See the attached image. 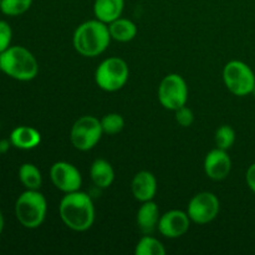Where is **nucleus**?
<instances>
[{
    "label": "nucleus",
    "instance_id": "nucleus-1",
    "mask_svg": "<svg viewBox=\"0 0 255 255\" xmlns=\"http://www.w3.org/2000/svg\"><path fill=\"white\" fill-rule=\"evenodd\" d=\"M62 223L74 232H86L95 222V204L91 197L82 191L65 193L59 206Z\"/></svg>",
    "mask_w": 255,
    "mask_h": 255
},
{
    "label": "nucleus",
    "instance_id": "nucleus-2",
    "mask_svg": "<svg viewBox=\"0 0 255 255\" xmlns=\"http://www.w3.org/2000/svg\"><path fill=\"white\" fill-rule=\"evenodd\" d=\"M111 40L109 25L95 17L76 27L72 36V44L81 56L96 57L106 51Z\"/></svg>",
    "mask_w": 255,
    "mask_h": 255
},
{
    "label": "nucleus",
    "instance_id": "nucleus-3",
    "mask_svg": "<svg viewBox=\"0 0 255 255\" xmlns=\"http://www.w3.org/2000/svg\"><path fill=\"white\" fill-rule=\"evenodd\" d=\"M0 65L4 74L17 81H31L39 72L36 57L19 45L7 47L0 54Z\"/></svg>",
    "mask_w": 255,
    "mask_h": 255
},
{
    "label": "nucleus",
    "instance_id": "nucleus-4",
    "mask_svg": "<svg viewBox=\"0 0 255 255\" xmlns=\"http://www.w3.org/2000/svg\"><path fill=\"white\" fill-rule=\"evenodd\" d=\"M47 213L46 198L39 189H26L15 203V216L27 229H36L44 223Z\"/></svg>",
    "mask_w": 255,
    "mask_h": 255
},
{
    "label": "nucleus",
    "instance_id": "nucleus-5",
    "mask_svg": "<svg viewBox=\"0 0 255 255\" xmlns=\"http://www.w3.org/2000/svg\"><path fill=\"white\" fill-rule=\"evenodd\" d=\"M129 67L121 57H107L95 71V82L106 92H116L127 84Z\"/></svg>",
    "mask_w": 255,
    "mask_h": 255
},
{
    "label": "nucleus",
    "instance_id": "nucleus-6",
    "mask_svg": "<svg viewBox=\"0 0 255 255\" xmlns=\"http://www.w3.org/2000/svg\"><path fill=\"white\" fill-rule=\"evenodd\" d=\"M222 76L227 89L236 96L243 97L253 92L255 75L246 62L232 60L224 66Z\"/></svg>",
    "mask_w": 255,
    "mask_h": 255
},
{
    "label": "nucleus",
    "instance_id": "nucleus-7",
    "mask_svg": "<svg viewBox=\"0 0 255 255\" xmlns=\"http://www.w3.org/2000/svg\"><path fill=\"white\" fill-rule=\"evenodd\" d=\"M102 131L101 121L95 116H82L75 121L70 131V141L72 146L82 152L94 148L101 139Z\"/></svg>",
    "mask_w": 255,
    "mask_h": 255
},
{
    "label": "nucleus",
    "instance_id": "nucleus-8",
    "mask_svg": "<svg viewBox=\"0 0 255 255\" xmlns=\"http://www.w3.org/2000/svg\"><path fill=\"white\" fill-rule=\"evenodd\" d=\"M158 101L164 109L176 111L188 101V86L181 75L168 74L158 86Z\"/></svg>",
    "mask_w": 255,
    "mask_h": 255
},
{
    "label": "nucleus",
    "instance_id": "nucleus-9",
    "mask_svg": "<svg viewBox=\"0 0 255 255\" xmlns=\"http://www.w3.org/2000/svg\"><path fill=\"white\" fill-rule=\"evenodd\" d=\"M221 202L212 192H201L192 197L187 207V213L193 223L208 224L218 217Z\"/></svg>",
    "mask_w": 255,
    "mask_h": 255
},
{
    "label": "nucleus",
    "instance_id": "nucleus-10",
    "mask_svg": "<svg viewBox=\"0 0 255 255\" xmlns=\"http://www.w3.org/2000/svg\"><path fill=\"white\" fill-rule=\"evenodd\" d=\"M50 178L55 188L64 193L79 191L82 186V176L74 164L65 161L55 162L50 168Z\"/></svg>",
    "mask_w": 255,
    "mask_h": 255
},
{
    "label": "nucleus",
    "instance_id": "nucleus-11",
    "mask_svg": "<svg viewBox=\"0 0 255 255\" xmlns=\"http://www.w3.org/2000/svg\"><path fill=\"white\" fill-rule=\"evenodd\" d=\"M191 222L187 212L181 211V209H171L162 214L157 229L166 238L177 239L188 232Z\"/></svg>",
    "mask_w": 255,
    "mask_h": 255
},
{
    "label": "nucleus",
    "instance_id": "nucleus-12",
    "mask_svg": "<svg viewBox=\"0 0 255 255\" xmlns=\"http://www.w3.org/2000/svg\"><path fill=\"white\" fill-rule=\"evenodd\" d=\"M203 168L207 177L213 181L226 179L232 169V159L228 152L218 147L209 151L204 158Z\"/></svg>",
    "mask_w": 255,
    "mask_h": 255
},
{
    "label": "nucleus",
    "instance_id": "nucleus-13",
    "mask_svg": "<svg viewBox=\"0 0 255 255\" xmlns=\"http://www.w3.org/2000/svg\"><path fill=\"white\" fill-rule=\"evenodd\" d=\"M131 191L134 199L141 203L153 201L157 193V179L149 171H139L131 182Z\"/></svg>",
    "mask_w": 255,
    "mask_h": 255
},
{
    "label": "nucleus",
    "instance_id": "nucleus-14",
    "mask_svg": "<svg viewBox=\"0 0 255 255\" xmlns=\"http://www.w3.org/2000/svg\"><path fill=\"white\" fill-rule=\"evenodd\" d=\"M159 218V208L153 201H147L141 203L138 211H137L136 221L139 231L143 234H151L154 232L158 226Z\"/></svg>",
    "mask_w": 255,
    "mask_h": 255
},
{
    "label": "nucleus",
    "instance_id": "nucleus-15",
    "mask_svg": "<svg viewBox=\"0 0 255 255\" xmlns=\"http://www.w3.org/2000/svg\"><path fill=\"white\" fill-rule=\"evenodd\" d=\"M11 146L19 149L36 148L41 143V133L36 128L30 126H17L10 133Z\"/></svg>",
    "mask_w": 255,
    "mask_h": 255
},
{
    "label": "nucleus",
    "instance_id": "nucleus-16",
    "mask_svg": "<svg viewBox=\"0 0 255 255\" xmlns=\"http://www.w3.org/2000/svg\"><path fill=\"white\" fill-rule=\"evenodd\" d=\"M124 7L125 0H95L94 14L97 20L109 25L121 17Z\"/></svg>",
    "mask_w": 255,
    "mask_h": 255
},
{
    "label": "nucleus",
    "instance_id": "nucleus-17",
    "mask_svg": "<svg viewBox=\"0 0 255 255\" xmlns=\"http://www.w3.org/2000/svg\"><path fill=\"white\" fill-rule=\"evenodd\" d=\"M90 177L97 188H109L115 181L114 167L109 161L104 158L95 159L90 167Z\"/></svg>",
    "mask_w": 255,
    "mask_h": 255
},
{
    "label": "nucleus",
    "instance_id": "nucleus-18",
    "mask_svg": "<svg viewBox=\"0 0 255 255\" xmlns=\"http://www.w3.org/2000/svg\"><path fill=\"white\" fill-rule=\"evenodd\" d=\"M109 30L112 39L120 42L131 41L137 35L136 24L126 17H119L115 21L110 22Z\"/></svg>",
    "mask_w": 255,
    "mask_h": 255
},
{
    "label": "nucleus",
    "instance_id": "nucleus-19",
    "mask_svg": "<svg viewBox=\"0 0 255 255\" xmlns=\"http://www.w3.org/2000/svg\"><path fill=\"white\" fill-rule=\"evenodd\" d=\"M19 179L26 189H39L42 184L41 172L32 163H24L20 166Z\"/></svg>",
    "mask_w": 255,
    "mask_h": 255
},
{
    "label": "nucleus",
    "instance_id": "nucleus-20",
    "mask_svg": "<svg viewBox=\"0 0 255 255\" xmlns=\"http://www.w3.org/2000/svg\"><path fill=\"white\" fill-rule=\"evenodd\" d=\"M136 255H164L166 248L161 241L152 237L151 234H144L134 247Z\"/></svg>",
    "mask_w": 255,
    "mask_h": 255
},
{
    "label": "nucleus",
    "instance_id": "nucleus-21",
    "mask_svg": "<svg viewBox=\"0 0 255 255\" xmlns=\"http://www.w3.org/2000/svg\"><path fill=\"white\" fill-rule=\"evenodd\" d=\"M100 121H101L104 133L110 134V136L120 133L125 127L124 117L120 114H116V112H111V114L105 115Z\"/></svg>",
    "mask_w": 255,
    "mask_h": 255
},
{
    "label": "nucleus",
    "instance_id": "nucleus-22",
    "mask_svg": "<svg viewBox=\"0 0 255 255\" xmlns=\"http://www.w3.org/2000/svg\"><path fill=\"white\" fill-rule=\"evenodd\" d=\"M32 0H1L0 10L9 16H17L30 9Z\"/></svg>",
    "mask_w": 255,
    "mask_h": 255
},
{
    "label": "nucleus",
    "instance_id": "nucleus-23",
    "mask_svg": "<svg viewBox=\"0 0 255 255\" xmlns=\"http://www.w3.org/2000/svg\"><path fill=\"white\" fill-rule=\"evenodd\" d=\"M214 141H216L218 148L228 151L229 148H232L234 142H236V131L231 126H228V125H223V126H221L216 131Z\"/></svg>",
    "mask_w": 255,
    "mask_h": 255
},
{
    "label": "nucleus",
    "instance_id": "nucleus-24",
    "mask_svg": "<svg viewBox=\"0 0 255 255\" xmlns=\"http://www.w3.org/2000/svg\"><path fill=\"white\" fill-rule=\"evenodd\" d=\"M12 37V30L4 20H0V54L10 47Z\"/></svg>",
    "mask_w": 255,
    "mask_h": 255
},
{
    "label": "nucleus",
    "instance_id": "nucleus-25",
    "mask_svg": "<svg viewBox=\"0 0 255 255\" xmlns=\"http://www.w3.org/2000/svg\"><path fill=\"white\" fill-rule=\"evenodd\" d=\"M174 112H176V116L174 117H176V121L178 122L179 126L182 127L192 126V124H193L194 121V115L189 107L183 106L181 107V109L176 110Z\"/></svg>",
    "mask_w": 255,
    "mask_h": 255
},
{
    "label": "nucleus",
    "instance_id": "nucleus-26",
    "mask_svg": "<svg viewBox=\"0 0 255 255\" xmlns=\"http://www.w3.org/2000/svg\"><path fill=\"white\" fill-rule=\"evenodd\" d=\"M246 179L249 188H251L255 193V163L249 166L248 171H247V174H246Z\"/></svg>",
    "mask_w": 255,
    "mask_h": 255
},
{
    "label": "nucleus",
    "instance_id": "nucleus-27",
    "mask_svg": "<svg viewBox=\"0 0 255 255\" xmlns=\"http://www.w3.org/2000/svg\"><path fill=\"white\" fill-rule=\"evenodd\" d=\"M2 229H4V216H2L1 211H0V234H1Z\"/></svg>",
    "mask_w": 255,
    "mask_h": 255
},
{
    "label": "nucleus",
    "instance_id": "nucleus-28",
    "mask_svg": "<svg viewBox=\"0 0 255 255\" xmlns=\"http://www.w3.org/2000/svg\"><path fill=\"white\" fill-rule=\"evenodd\" d=\"M252 94H253L254 97H255V87H254V90H253V92H252Z\"/></svg>",
    "mask_w": 255,
    "mask_h": 255
},
{
    "label": "nucleus",
    "instance_id": "nucleus-29",
    "mask_svg": "<svg viewBox=\"0 0 255 255\" xmlns=\"http://www.w3.org/2000/svg\"><path fill=\"white\" fill-rule=\"evenodd\" d=\"M0 72H2V70H1V65H0Z\"/></svg>",
    "mask_w": 255,
    "mask_h": 255
},
{
    "label": "nucleus",
    "instance_id": "nucleus-30",
    "mask_svg": "<svg viewBox=\"0 0 255 255\" xmlns=\"http://www.w3.org/2000/svg\"><path fill=\"white\" fill-rule=\"evenodd\" d=\"M0 4H1V0H0Z\"/></svg>",
    "mask_w": 255,
    "mask_h": 255
}]
</instances>
